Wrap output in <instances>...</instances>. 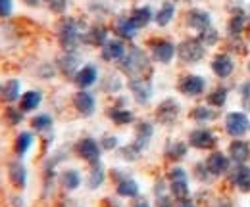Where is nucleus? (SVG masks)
I'll return each mask as SVG.
<instances>
[{
	"mask_svg": "<svg viewBox=\"0 0 250 207\" xmlns=\"http://www.w3.org/2000/svg\"><path fill=\"white\" fill-rule=\"evenodd\" d=\"M150 67V59L146 56V52L141 46H129V50L125 52L124 59L120 61V69L124 71L129 79L133 77H145V73Z\"/></svg>",
	"mask_w": 250,
	"mask_h": 207,
	"instance_id": "1",
	"label": "nucleus"
},
{
	"mask_svg": "<svg viewBox=\"0 0 250 207\" xmlns=\"http://www.w3.org/2000/svg\"><path fill=\"white\" fill-rule=\"evenodd\" d=\"M83 33L85 31L81 23L73 18H62L56 27V37L62 50H77V46L83 42Z\"/></svg>",
	"mask_w": 250,
	"mask_h": 207,
	"instance_id": "2",
	"label": "nucleus"
},
{
	"mask_svg": "<svg viewBox=\"0 0 250 207\" xmlns=\"http://www.w3.org/2000/svg\"><path fill=\"white\" fill-rule=\"evenodd\" d=\"M206 56V46L198 40V37H190V38H185L177 44V58L181 63H187V65H192V63H200Z\"/></svg>",
	"mask_w": 250,
	"mask_h": 207,
	"instance_id": "3",
	"label": "nucleus"
},
{
	"mask_svg": "<svg viewBox=\"0 0 250 207\" xmlns=\"http://www.w3.org/2000/svg\"><path fill=\"white\" fill-rule=\"evenodd\" d=\"M167 182H169L167 188H169L171 196L175 198V202L188 198V192H190V190H188V175L183 167H173V169H169V173H167Z\"/></svg>",
	"mask_w": 250,
	"mask_h": 207,
	"instance_id": "4",
	"label": "nucleus"
},
{
	"mask_svg": "<svg viewBox=\"0 0 250 207\" xmlns=\"http://www.w3.org/2000/svg\"><path fill=\"white\" fill-rule=\"evenodd\" d=\"M223 125H225V132L233 138H241L250 131V119L243 112H229L225 115Z\"/></svg>",
	"mask_w": 250,
	"mask_h": 207,
	"instance_id": "5",
	"label": "nucleus"
},
{
	"mask_svg": "<svg viewBox=\"0 0 250 207\" xmlns=\"http://www.w3.org/2000/svg\"><path fill=\"white\" fill-rule=\"evenodd\" d=\"M150 54L156 63L167 65L177 56V46L167 38H154V40H150Z\"/></svg>",
	"mask_w": 250,
	"mask_h": 207,
	"instance_id": "6",
	"label": "nucleus"
},
{
	"mask_svg": "<svg viewBox=\"0 0 250 207\" xmlns=\"http://www.w3.org/2000/svg\"><path fill=\"white\" fill-rule=\"evenodd\" d=\"M181 113V106L175 98H166L158 104L156 108V121L160 125H166V127H171L175 125V121L179 119Z\"/></svg>",
	"mask_w": 250,
	"mask_h": 207,
	"instance_id": "7",
	"label": "nucleus"
},
{
	"mask_svg": "<svg viewBox=\"0 0 250 207\" xmlns=\"http://www.w3.org/2000/svg\"><path fill=\"white\" fill-rule=\"evenodd\" d=\"M177 90H179L183 96L196 98V96L204 94V90H206V79H204L202 75H194V73L183 75V77L177 81Z\"/></svg>",
	"mask_w": 250,
	"mask_h": 207,
	"instance_id": "8",
	"label": "nucleus"
},
{
	"mask_svg": "<svg viewBox=\"0 0 250 207\" xmlns=\"http://www.w3.org/2000/svg\"><path fill=\"white\" fill-rule=\"evenodd\" d=\"M75 153L87 161L89 165H94L100 161V155H102V148H100V142H96L91 136H85L81 138L77 144H75Z\"/></svg>",
	"mask_w": 250,
	"mask_h": 207,
	"instance_id": "9",
	"label": "nucleus"
},
{
	"mask_svg": "<svg viewBox=\"0 0 250 207\" xmlns=\"http://www.w3.org/2000/svg\"><path fill=\"white\" fill-rule=\"evenodd\" d=\"M127 87L131 90V96L135 98L137 104L145 106L152 98V83L148 77H133L127 81Z\"/></svg>",
	"mask_w": 250,
	"mask_h": 207,
	"instance_id": "10",
	"label": "nucleus"
},
{
	"mask_svg": "<svg viewBox=\"0 0 250 207\" xmlns=\"http://www.w3.org/2000/svg\"><path fill=\"white\" fill-rule=\"evenodd\" d=\"M56 67L67 79H73L75 73L81 69V58H79L77 50H63L62 54L56 58Z\"/></svg>",
	"mask_w": 250,
	"mask_h": 207,
	"instance_id": "11",
	"label": "nucleus"
},
{
	"mask_svg": "<svg viewBox=\"0 0 250 207\" xmlns=\"http://www.w3.org/2000/svg\"><path fill=\"white\" fill-rule=\"evenodd\" d=\"M125 52H127V46L122 38H108L100 48V58L108 63H120L124 59Z\"/></svg>",
	"mask_w": 250,
	"mask_h": 207,
	"instance_id": "12",
	"label": "nucleus"
},
{
	"mask_svg": "<svg viewBox=\"0 0 250 207\" xmlns=\"http://www.w3.org/2000/svg\"><path fill=\"white\" fill-rule=\"evenodd\" d=\"M73 108H75V112L79 115L91 117L94 112H96V98H94V94L89 92V90L75 92V96H73Z\"/></svg>",
	"mask_w": 250,
	"mask_h": 207,
	"instance_id": "13",
	"label": "nucleus"
},
{
	"mask_svg": "<svg viewBox=\"0 0 250 207\" xmlns=\"http://www.w3.org/2000/svg\"><path fill=\"white\" fill-rule=\"evenodd\" d=\"M216 142H218V138H216L214 131H210V129H194L188 134V146L196 150H210L216 146Z\"/></svg>",
	"mask_w": 250,
	"mask_h": 207,
	"instance_id": "14",
	"label": "nucleus"
},
{
	"mask_svg": "<svg viewBox=\"0 0 250 207\" xmlns=\"http://www.w3.org/2000/svg\"><path fill=\"white\" fill-rule=\"evenodd\" d=\"M204 163H206L208 171L212 173V177H223V175H227L231 171V159H229V155H225L221 151L210 153Z\"/></svg>",
	"mask_w": 250,
	"mask_h": 207,
	"instance_id": "15",
	"label": "nucleus"
},
{
	"mask_svg": "<svg viewBox=\"0 0 250 207\" xmlns=\"http://www.w3.org/2000/svg\"><path fill=\"white\" fill-rule=\"evenodd\" d=\"M96 81H98V67L94 63L81 65V69L73 77V83L79 87V90H89Z\"/></svg>",
	"mask_w": 250,
	"mask_h": 207,
	"instance_id": "16",
	"label": "nucleus"
},
{
	"mask_svg": "<svg viewBox=\"0 0 250 207\" xmlns=\"http://www.w3.org/2000/svg\"><path fill=\"white\" fill-rule=\"evenodd\" d=\"M8 178H10L12 186L18 188V190H23L27 186V169L21 163V159L10 161V165H8Z\"/></svg>",
	"mask_w": 250,
	"mask_h": 207,
	"instance_id": "17",
	"label": "nucleus"
},
{
	"mask_svg": "<svg viewBox=\"0 0 250 207\" xmlns=\"http://www.w3.org/2000/svg\"><path fill=\"white\" fill-rule=\"evenodd\" d=\"M229 159L235 163V165H243L250 161V144L243 138H235L231 144H229Z\"/></svg>",
	"mask_w": 250,
	"mask_h": 207,
	"instance_id": "18",
	"label": "nucleus"
},
{
	"mask_svg": "<svg viewBox=\"0 0 250 207\" xmlns=\"http://www.w3.org/2000/svg\"><path fill=\"white\" fill-rule=\"evenodd\" d=\"M185 19H187V25L190 29L194 31H204L206 27H210V23H212V18H210V14L206 12V10H200V8H192V10H188L187 16H185Z\"/></svg>",
	"mask_w": 250,
	"mask_h": 207,
	"instance_id": "19",
	"label": "nucleus"
},
{
	"mask_svg": "<svg viewBox=\"0 0 250 207\" xmlns=\"http://www.w3.org/2000/svg\"><path fill=\"white\" fill-rule=\"evenodd\" d=\"M108 40V29L102 25V23H94L93 27L83 33V44H89V46H104V42Z\"/></svg>",
	"mask_w": 250,
	"mask_h": 207,
	"instance_id": "20",
	"label": "nucleus"
},
{
	"mask_svg": "<svg viewBox=\"0 0 250 207\" xmlns=\"http://www.w3.org/2000/svg\"><path fill=\"white\" fill-rule=\"evenodd\" d=\"M212 71L216 73V77L219 79H227L233 75L235 71V61L229 54H218L214 61H212Z\"/></svg>",
	"mask_w": 250,
	"mask_h": 207,
	"instance_id": "21",
	"label": "nucleus"
},
{
	"mask_svg": "<svg viewBox=\"0 0 250 207\" xmlns=\"http://www.w3.org/2000/svg\"><path fill=\"white\" fill-rule=\"evenodd\" d=\"M231 175V182L245 194H250V167L247 163L237 165L233 171H229Z\"/></svg>",
	"mask_w": 250,
	"mask_h": 207,
	"instance_id": "22",
	"label": "nucleus"
},
{
	"mask_svg": "<svg viewBox=\"0 0 250 207\" xmlns=\"http://www.w3.org/2000/svg\"><path fill=\"white\" fill-rule=\"evenodd\" d=\"M152 134H154V125H152L150 121H139V123L135 125V140H133V142H135L139 148L145 150L148 146Z\"/></svg>",
	"mask_w": 250,
	"mask_h": 207,
	"instance_id": "23",
	"label": "nucleus"
},
{
	"mask_svg": "<svg viewBox=\"0 0 250 207\" xmlns=\"http://www.w3.org/2000/svg\"><path fill=\"white\" fill-rule=\"evenodd\" d=\"M129 19L133 21V25L137 29H145L152 19H154V12L150 10V6H137L131 10Z\"/></svg>",
	"mask_w": 250,
	"mask_h": 207,
	"instance_id": "24",
	"label": "nucleus"
},
{
	"mask_svg": "<svg viewBox=\"0 0 250 207\" xmlns=\"http://www.w3.org/2000/svg\"><path fill=\"white\" fill-rule=\"evenodd\" d=\"M114 33L122 38V40H133L137 37L139 29L133 25V21L129 19V16H120L114 23Z\"/></svg>",
	"mask_w": 250,
	"mask_h": 207,
	"instance_id": "25",
	"label": "nucleus"
},
{
	"mask_svg": "<svg viewBox=\"0 0 250 207\" xmlns=\"http://www.w3.org/2000/svg\"><path fill=\"white\" fill-rule=\"evenodd\" d=\"M41 102H42V92L41 90H27L20 98V110L23 113H31V112H35L41 106Z\"/></svg>",
	"mask_w": 250,
	"mask_h": 207,
	"instance_id": "26",
	"label": "nucleus"
},
{
	"mask_svg": "<svg viewBox=\"0 0 250 207\" xmlns=\"http://www.w3.org/2000/svg\"><path fill=\"white\" fill-rule=\"evenodd\" d=\"M173 18H175V2H171V0H166L154 14V21L158 27H167L173 21Z\"/></svg>",
	"mask_w": 250,
	"mask_h": 207,
	"instance_id": "27",
	"label": "nucleus"
},
{
	"mask_svg": "<svg viewBox=\"0 0 250 207\" xmlns=\"http://www.w3.org/2000/svg\"><path fill=\"white\" fill-rule=\"evenodd\" d=\"M2 100L6 104H14V102H20L21 98V83L18 79H8L2 87V92H0Z\"/></svg>",
	"mask_w": 250,
	"mask_h": 207,
	"instance_id": "28",
	"label": "nucleus"
},
{
	"mask_svg": "<svg viewBox=\"0 0 250 207\" xmlns=\"http://www.w3.org/2000/svg\"><path fill=\"white\" fill-rule=\"evenodd\" d=\"M245 27H247V14H245L243 10H241V12H235V14L231 16L229 23H227V35H229L231 38L241 37Z\"/></svg>",
	"mask_w": 250,
	"mask_h": 207,
	"instance_id": "29",
	"label": "nucleus"
},
{
	"mask_svg": "<svg viewBox=\"0 0 250 207\" xmlns=\"http://www.w3.org/2000/svg\"><path fill=\"white\" fill-rule=\"evenodd\" d=\"M108 117L112 119L116 125L120 127H125V125H131L135 121V113L127 108H122V106H114L108 110Z\"/></svg>",
	"mask_w": 250,
	"mask_h": 207,
	"instance_id": "30",
	"label": "nucleus"
},
{
	"mask_svg": "<svg viewBox=\"0 0 250 207\" xmlns=\"http://www.w3.org/2000/svg\"><path fill=\"white\" fill-rule=\"evenodd\" d=\"M33 142H35L33 132H29V131H21V132L16 136V142H14V151H16V155L21 159V157L31 150Z\"/></svg>",
	"mask_w": 250,
	"mask_h": 207,
	"instance_id": "31",
	"label": "nucleus"
},
{
	"mask_svg": "<svg viewBox=\"0 0 250 207\" xmlns=\"http://www.w3.org/2000/svg\"><path fill=\"white\" fill-rule=\"evenodd\" d=\"M104 180H106V169H104V165H102L100 161L91 165L89 177H87V186H89L91 190H96V188H100V186L104 184Z\"/></svg>",
	"mask_w": 250,
	"mask_h": 207,
	"instance_id": "32",
	"label": "nucleus"
},
{
	"mask_svg": "<svg viewBox=\"0 0 250 207\" xmlns=\"http://www.w3.org/2000/svg\"><path fill=\"white\" fill-rule=\"evenodd\" d=\"M116 192H118L120 198H131L133 200L135 196H139V184H137L135 178L127 177L120 182H116Z\"/></svg>",
	"mask_w": 250,
	"mask_h": 207,
	"instance_id": "33",
	"label": "nucleus"
},
{
	"mask_svg": "<svg viewBox=\"0 0 250 207\" xmlns=\"http://www.w3.org/2000/svg\"><path fill=\"white\" fill-rule=\"evenodd\" d=\"M218 112L212 106H196L190 110V119L196 123H210L214 119H218Z\"/></svg>",
	"mask_w": 250,
	"mask_h": 207,
	"instance_id": "34",
	"label": "nucleus"
},
{
	"mask_svg": "<svg viewBox=\"0 0 250 207\" xmlns=\"http://www.w3.org/2000/svg\"><path fill=\"white\" fill-rule=\"evenodd\" d=\"M60 184H62L65 190L73 192L81 186V173L77 169H65L60 175Z\"/></svg>",
	"mask_w": 250,
	"mask_h": 207,
	"instance_id": "35",
	"label": "nucleus"
},
{
	"mask_svg": "<svg viewBox=\"0 0 250 207\" xmlns=\"http://www.w3.org/2000/svg\"><path fill=\"white\" fill-rule=\"evenodd\" d=\"M187 151H188V146L185 142L175 140V142H169V144H167V148H166V157L171 159V161H181V159H185Z\"/></svg>",
	"mask_w": 250,
	"mask_h": 207,
	"instance_id": "36",
	"label": "nucleus"
},
{
	"mask_svg": "<svg viewBox=\"0 0 250 207\" xmlns=\"http://www.w3.org/2000/svg\"><path fill=\"white\" fill-rule=\"evenodd\" d=\"M54 125V119L50 117L48 113H39L31 119V129L35 132H48Z\"/></svg>",
	"mask_w": 250,
	"mask_h": 207,
	"instance_id": "37",
	"label": "nucleus"
},
{
	"mask_svg": "<svg viewBox=\"0 0 250 207\" xmlns=\"http://www.w3.org/2000/svg\"><path fill=\"white\" fill-rule=\"evenodd\" d=\"M23 112L20 110V106L16 108V106H8L6 110H4V121L10 125V127H16V125H20V123H23Z\"/></svg>",
	"mask_w": 250,
	"mask_h": 207,
	"instance_id": "38",
	"label": "nucleus"
},
{
	"mask_svg": "<svg viewBox=\"0 0 250 207\" xmlns=\"http://www.w3.org/2000/svg\"><path fill=\"white\" fill-rule=\"evenodd\" d=\"M198 40L208 48V46H216L219 42V33L218 29H214L212 25L210 27H206L204 31H200L198 33Z\"/></svg>",
	"mask_w": 250,
	"mask_h": 207,
	"instance_id": "39",
	"label": "nucleus"
},
{
	"mask_svg": "<svg viewBox=\"0 0 250 207\" xmlns=\"http://www.w3.org/2000/svg\"><path fill=\"white\" fill-rule=\"evenodd\" d=\"M227 96H229V90L225 89V87H219V89H216L214 92L208 94V104L212 108H221V106H225Z\"/></svg>",
	"mask_w": 250,
	"mask_h": 207,
	"instance_id": "40",
	"label": "nucleus"
},
{
	"mask_svg": "<svg viewBox=\"0 0 250 207\" xmlns=\"http://www.w3.org/2000/svg\"><path fill=\"white\" fill-rule=\"evenodd\" d=\"M143 151L145 150L139 148L135 142H131V144H127V146H124V148L120 150V155H122V159H125V161H137V159H141Z\"/></svg>",
	"mask_w": 250,
	"mask_h": 207,
	"instance_id": "41",
	"label": "nucleus"
},
{
	"mask_svg": "<svg viewBox=\"0 0 250 207\" xmlns=\"http://www.w3.org/2000/svg\"><path fill=\"white\" fill-rule=\"evenodd\" d=\"M122 87H124V83H122L120 75H108L102 83V90L108 92V94H118L122 90Z\"/></svg>",
	"mask_w": 250,
	"mask_h": 207,
	"instance_id": "42",
	"label": "nucleus"
},
{
	"mask_svg": "<svg viewBox=\"0 0 250 207\" xmlns=\"http://www.w3.org/2000/svg\"><path fill=\"white\" fill-rule=\"evenodd\" d=\"M44 4L56 16H63L65 10H67V0H44Z\"/></svg>",
	"mask_w": 250,
	"mask_h": 207,
	"instance_id": "43",
	"label": "nucleus"
},
{
	"mask_svg": "<svg viewBox=\"0 0 250 207\" xmlns=\"http://www.w3.org/2000/svg\"><path fill=\"white\" fill-rule=\"evenodd\" d=\"M239 96H241V104H243L245 112H250V79L239 87Z\"/></svg>",
	"mask_w": 250,
	"mask_h": 207,
	"instance_id": "44",
	"label": "nucleus"
},
{
	"mask_svg": "<svg viewBox=\"0 0 250 207\" xmlns=\"http://www.w3.org/2000/svg\"><path fill=\"white\" fill-rule=\"evenodd\" d=\"M118 146H120V140L114 134H106V136L100 138V148L106 150V151H112V150H116Z\"/></svg>",
	"mask_w": 250,
	"mask_h": 207,
	"instance_id": "45",
	"label": "nucleus"
},
{
	"mask_svg": "<svg viewBox=\"0 0 250 207\" xmlns=\"http://www.w3.org/2000/svg\"><path fill=\"white\" fill-rule=\"evenodd\" d=\"M194 177L198 178L200 182H208V180L212 178V173L208 171L206 163H196V167H194Z\"/></svg>",
	"mask_w": 250,
	"mask_h": 207,
	"instance_id": "46",
	"label": "nucleus"
},
{
	"mask_svg": "<svg viewBox=\"0 0 250 207\" xmlns=\"http://www.w3.org/2000/svg\"><path fill=\"white\" fill-rule=\"evenodd\" d=\"M14 12V0H0V19L10 18Z\"/></svg>",
	"mask_w": 250,
	"mask_h": 207,
	"instance_id": "47",
	"label": "nucleus"
},
{
	"mask_svg": "<svg viewBox=\"0 0 250 207\" xmlns=\"http://www.w3.org/2000/svg\"><path fill=\"white\" fill-rule=\"evenodd\" d=\"M171 198L173 196H167V194L156 196V207H173V200Z\"/></svg>",
	"mask_w": 250,
	"mask_h": 207,
	"instance_id": "48",
	"label": "nucleus"
},
{
	"mask_svg": "<svg viewBox=\"0 0 250 207\" xmlns=\"http://www.w3.org/2000/svg\"><path fill=\"white\" fill-rule=\"evenodd\" d=\"M131 207H152V206H150V202H148L145 196H141V194H139V196H135V198H133Z\"/></svg>",
	"mask_w": 250,
	"mask_h": 207,
	"instance_id": "49",
	"label": "nucleus"
},
{
	"mask_svg": "<svg viewBox=\"0 0 250 207\" xmlns=\"http://www.w3.org/2000/svg\"><path fill=\"white\" fill-rule=\"evenodd\" d=\"M39 73L42 75V79H50V77H54V67H52L50 63H44Z\"/></svg>",
	"mask_w": 250,
	"mask_h": 207,
	"instance_id": "50",
	"label": "nucleus"
},
{
	"mask_svg": "<svg viewBox=\"0 0 250 207\" xmlns=\"http://www.w3.org/2000/svg\"><path fill=\"white\" fill-rule=\"evenodd\" d=\"M175 207H196V204H194L190 198H185V200H179V202L175 204Z\"/></svg>",
	"mask_w": 250,
	"mask_h": 207,
	"instance_id": "51",
	"label": "nucleus"
},
{
	"mask_svg": "<svg viewBox=\"0 0 250 207\" xmlns=\"http://www.w3.org/2000/svg\"><path fill=\"white\" fill-rule=\"evenodd\" d=\"M23 4H27L31 8H39L41 4H44V0H23Z\"/></svg>",
	"mask_w": 250,
	"mask_h": 207,
	"instance_id": "52",
	"label": "nucleus"
},
{
	"mask_svg": "<svg viewBox=\"0 0 250 207\" xmlns=\"http://www.w3.org/2000/svg\"><path fill=\"white\" fill-rule=\"evenodd\" d=\"M219 207H233V206H231L229 200H225V202H219Z\"/></svg>",
	"mask_w": 250,
	"mask_h": 207,
	"instance_id": "53",
	"label": "nucleus"
},
{
	"mask_svg": "<svg viewBox=\"0 0 250 207\" xmlns=\"http://www.w3.org/2000/svg\"><path fill=\"white\" fill-rule=\"evenodd\" d=\"M247 67H249V73H250V61H249V65H247Z\"/></svg>",
	"mask_w": 250,
	"mask_h": 207,
	"instance_id": "54",
	"label": "nucleus"
},
{
	"mask_svg": "<svg viewBox=\"0 0 250 207\" xmlns=\"http://www.w3.org/2000/svg\"><path fill=\"white\" fill-rule=\"evenodd\" d=\"M181 2H190V0H181Z\"/></svg>",
	"mask_w": 250,
	"mask_h": 207,
	"instance_id": "55",
	"label": "nucleus"
},
{
	"mask_svg": "<svg viewBox=\"0 0 250 207\" xmlns=\"http://www.w3.org/2000/svg\"><path fill=\"white\" fill-rule=\"evenodd\" d=\"M247 16H250V10H249V14H247Z\"/></svg>",
	"mask_w": 250,
	"mask_h": 207,
	"instance_id": "56",
	"label": "nucleus"
},
{
	"mask_svg": "<svg viewBox=\"0 0 250 207\" xmlns=\"http://www.w3.org/2000/svg\"><path fill=\"white\" fill-rule=\"evenodd\" d=\"M0 92H2V89H0Z\"/></svg>",
	"mask_w": 250,
	"mask_h": 207,
	"instance_id": "57",
	"label": "nucleus"
}]
</instances>
